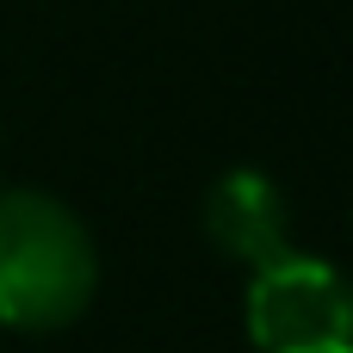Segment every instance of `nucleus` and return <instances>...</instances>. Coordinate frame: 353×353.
Here are the masks:
<instances>
[{
  "label": "nucleus",
  "instance_id": "obj_1",
  "mask_svg": "<svg viewBox=\"0 0 353 353\" xmlns=\"http://www.w3.org/2000/svg\"><path fill=\"white\" fill-rule=\"evenodd\" d=\"M99 292V254L87 223L37 192L6 186L0 192V329L50 335L68 329Z\"/></svg>",
  "mask_w": 353,
  "mask_h": 353
},
{
  "label": "nucleus",
  "instance_id": "obj_2",
  "mask_svg": "<svg viewBox=\"0 0 353 353\" xmlns=\"http://www.w3.org/2000/svg\"><path fill=\"white\" fill-rule=\"evenodd\" d=\"M248 341L261 353H353L347 285L316 254H279L248 279Z\"/></svg>",
  "mask_w": 353,
  "mask_h": 353
},
{
  "label": "nucleus",
  "instance_id": "obj_3",
  "mask_svg": "<svg viewBox=\"0 0 353 353\" xmlns=\"http://www.w3.org/2000/svg\"><path fill=\"white\" fill-rule=\"evenodd\" d=\"M205 236L242 267H267V261L292 254V223H285L279 186L254 168H230L205 192Z\"/></svg>",
  "mask_w": 353,
  "mask_h": 353
}]
</instances>
